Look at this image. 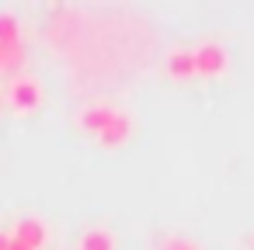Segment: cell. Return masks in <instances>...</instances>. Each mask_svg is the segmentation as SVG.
<instances>
[{"label": "cell", "mask_w": 254, "mask_h": 250, "mask_svg": "<svg viewBox=\"0 0 254 250\" xmlns=\"http://www.w3.org/2000/svg\"><path fill=\"white\" fill-rule=\"evenodd\" d=\"M42 101H46V94H42V80H39V77H32V73L11 77V84H7V104H11L14 111H21V115L39 111Z\"/></svg>", "instance_id": "1"}, {"label": "cell", "mask_w": 254, "mask_h": 250, "mask_svg": "<svg viewBox=\"0 0 254 250\" xmlns=\"http://www.w3.org/2000/svg\"><path fill=\"white\" fill-rule=\"evenodd\" d=\"M226 66H230V52H226V46L223 42H202V46H195V73H202V77H219V73H226Z\"/></svg>", "instance_id": "2"}, {"label": "cell", "mask_w": 254, "mask_h": 250, "mask_svg": "<svg viewBox=\"0 0 254 250\" xmlns=\"http://www.w3.org/2000/svg\"><path fill=\"white\" fill-rule=\"evenodd\" d=\"M129 136H132V115H129V111H115V118L98 132L101 146H122Z\"/></svg>", "instance_id": "3"}, {"label": "cell", "mask_w": 254, "mask_h": 250, "mask_svg": "<svg viewBox=\"0 0 254 250\" xmlns=\"http://www.w3.org/2000/svg\"><path fill=\"white\" fill-rule=\"evenodd\" d=\"M46 236H49V229H46V222H42L39 215H25V219L14 222V240L28 243L32 250H39V247L46 243Z\"/></svg>", "instance_id": "4"}, {"label": "cell", "mask_w": 254, "mask_h": 250, "mask_svg": "<svg viewBox=\"0 0 254 250\" xmlns=\"http://www.w3.org/2000/svg\"><path fill=\"white\" fill-rule=\"evenodd\" d=\"M164 70H167V77H174V80L195 77V49H171L167 59H164Z\"/></svg>", "instance_id": "5"}, {"label": "cell", "mask_w": 254, "mask_h": 250, "mask_svg": "<svg viewBox=\"0 0 254 250\" xmlns=\"http://www.w3.org/2000/svg\"><path fill=\"white\" fill-rule=\"evenodd\" d=\"M115 111H119V108H112V104H87V108L77 115V125L98 136V132H101V129L115 118Z\"/></svg>", "instance_id": "6"}, {"label": "cell", "mask_w": 254, "mask_h": 250, "mask_svg": "<svg viewBox=\"0 0 254 250\" xmlns=\"http://www.w3.org/2000/svg\"><path fill=\"white\" fill-rule=\"evenodd\" d=\"M77 250H115V233L105 226H91L77 236Z\"/></svg>", "instance_id": "7"}, {"label": "cell", "mask_w": 254, "mask_h": 250, "mask_svg": "<svg viewBox=\"0 0 254 250\" xmlns=\"http://www.w3.org/2000/svg\"><path fill=\"white\" fill-rule=\"evenodd\" d=\"M25 66V42H7L0 46V73H14Z\"/></svg>", "instance_id": "8"}, {"label": "cell", "mask_w": 254, "mask_h": 250, "mask_svg": "<svg viewBox=\"0 0 254 250\" xmlns=\"http://www.w3.org/2000/svg\"><path fill=\"white\" fill-rule=\"evenodd\" d=\"M21 42V18L14 11H0V46Z\"/></svg>", "instance_id": "9"}, {"label": "cell", "mask_w": 254, "mask_h": 250, "mask_svg": "<svg viewBox=\"0 0 254 250\" xmlns=\"http://www.w3.org/2000/svg\"><path fill=\"white\" fill-rule=\"evenodd\" d=\"M157 250H202L195 240H188V236H178V233H167V236H160V243H157Z\"/></svg>", "instance_id": "10"}, {"label": "cell", "mask_w": 254, "mask_h": 250, "mask_svg": "<svg viewBox=\"0 0 254 250\" xmlns=\"http://www.w3.org/2000/svg\"><path fill=\"white\" fill-rule=\"evenodd\" d=\"M7 250H32V247H28V243H21V240H14V236H11V247H7Z\"/></svg>", "instance_id": "11"}, {"label": "cell", "mask_w": 254, "mask_h": 250, "mask_svg": "<svg viewBox=\"0 0 254 250\" xmlns=\"http://www.w3.org/2000/svg\"><path fill=\"white\" fill-rule=\"evenodd\" d=\"M7 247H11V236H7L4 229H0V250H7Z\"/></svg>", "instance_id": "12"}]
</instances>
